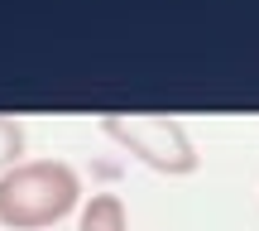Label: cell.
Listing matches in <instances>:
<instances>
[{
  "label": "cell",
  "instance_id": "6da1fadb",
  "mask_svg": "<svg viewBox=\"0 0 259 231\" xmlns=\"http://www.w3.org/2000/svg\"><path fill=\"white\" fill-rule=\"evenodd\" d=\"M82 197V178L63 159H29L0 174V226L38 231L63 222Z\"/></svg>",
  "mask_w": 259,
  "mask_h": 231
},
{
  "label": "cell",
  "instance_id": "7a4b0ae2",
  "mask_svg": "<svg viewBox=\"0 0 259 231\" xmlns=\"http://www.w3.org/2000/svg\"><path fill=\"white\" fill-rule=\"evenodd\" d=\"M101 130L115 145H125L139 164L158 169V174L178 178V174H192L197 169V149L187 140V130L168 116H120L115 111V116H101Z\"/></svg>",
  "mask_w": 259,
  "mask_h": 231
},
{
  "label": "cell",
  "instance_id": "3957f363",
  "mask_svg": "<svg viewBox=\"0 0 259 231\" xmlns=\"http://www.w3.org/2000/svg\"><path fill=\"white\" fill-rule=\"evenodd\" d=\"M77 231H125V203L115 193H96L92 203L82 207Z\"/></svg>",
  "mask_w": 259,
  "mask_h": 231
},
{
  "label": "cell",
  "instance_id": "277c9868",
  "mask_svg": "<svg viewBox=\"0 0 259 231\" xmlns=\"http://www.w3.org/2000/svg\"><path fill=\"white\" fill-rule=\"evenodd\" d=\"M24 149V130H19V120H10V116H0V169H15V154Z\"/></svg>",
  "mask_w": 259,
  "mask_h": 231
}]
</instances>
